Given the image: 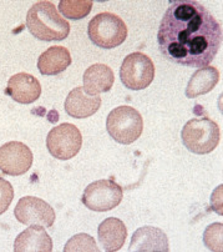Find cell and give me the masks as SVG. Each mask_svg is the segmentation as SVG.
I'll return each instance as SVG.
<instances>
[{
  "instance_id": "obj_1",
  "label": "cell",
  "mask_w": 223,
  "mask_h": 252,
  "mask_svg": "<svg viewBox=\"0 0 223 252\" xmlns=\"http://www.w3.org/2000/svg\"><path fill=\"white\" fill-rule=\"evenodd\" d=\"M222 35V27L206 6L195 0H175L162 18L157 43L169 62L201 69L217 55Z\"/></svg>"
},
{
  "instance_id": "obj_2",
  "label": "cell",
  "mask_w": 223,
  "mask_h": 252,
  "mask_svg": "<svg viewBox=\"0 0 223 252\" xmlns=\"http://www.w3.org/2000/svg\"><path fill=\"white\" fill-rule=\"evenodd\" d=\"M27 27L32 36L43 41H60L69 36L70 24L51 1H38L27 14Z\"/></svg>"
},
{
  "instance_id": "obj_3",
  "label": "cell",
  "mask_w": 223,
  "mask_h": 252,
  "mask_svg": "<svg viewBox=\"0 0 223 252\" xmlns=\"http://www.w3.org/2000/svg\"><path fill=\"white\" fill-rule=\"evenodd\" d=\"M220 137V126L207 116L187 121L181 131L183 145L197 155L212 153L218 146Z\"/></svg>"
},
{
  "instance_id": "obj_4",
  "label": "cell",
  "mask_w": 223,
  "mask_h": 252,
  "mask_svg": "<svg viewBox=\"0 0 223 252\" xmlns=\"http://www.w3.org/2000/svg\"><path fill=\"white\" fill-rule=\"evenodd\" d=\"M106 129L116 142L122 145H130L142 134L143 119L136 109L122 105L109 114Z\"/></svg>"
},
{
  "instance_id": "obj_5",
  "label": "cell",
  "mask_w": 223,
  "mask_h": 252,
  "mask_svg": "<svg viewBox=\"0 0 223 252\" xmlns=\"http://www.w3.org/2000/svg\"><path fill=\"white\" fill-rule=\"evenodd\" d=\"M87 34L90 40L99 48L112 49L126 40L127 27L120 16L105 11L90 20Z\"/></svg>"
},
{
  "instance_id": "obj_6",
  "label": "cell",
  "mask_w": 223,
  "mask_h": 252,
  "mask_svg": "<svg viewBox=\"0 0 223 252\" xmlns=\"http://www.w3.org/2000/svg\"><path fill=\"white\" fill-rule=\"evenodd\" d=\"M155 78V65L151 58L136 51L125 58L120 69V79L124 86L131 90H142L151 85Z\"/></svg>"
},
{
  "instance_id": "obj_7",
  "label": "cell",
  "mask_w": 223,
  "mask_h": 252,
  "mask_svg": "<svg viewBox=\"0 0 223 252\" xmlns=\"http://www.w3.org/2000/svg\"><path fill=\"white\" fill-rule=\"evenodd\" d=\"M83 146V136L75 125L60 124L49 131L46 148L51 156L57 160H70L76 156Z\"/></svg>"
},
{
  "instance_id": "obj_8",
  "label": "cell",
  "mask_w": 223,
  "mask_h": 252,
  "mask_svg": "<svg viewBox=\"0 0 223 252\" xmlns=\"http://www.w3.org/2000/svg\"><path fill=\"white\" fill-rule=\"evenodd\" d=\"M124 197L121 186L113 180H97L86 186L81 201L87 209L96 212H105L115 209Z\"/></svg>"
},
{
  "instance_id": "obj_9",
  "label": "cell",
  "mask_w": 223,
  "mask_h": 252,
  "mask_svg": "<svg viewBox=\"0 0 223 252\" xmlns=\"http://www.w3.org/2000/svg\"><path fill=\"white\" fill-rule=\"evenodd\" d=\"M14 215L23 225H40L44 227H51L56 219L54 209L35 196L22 197L16 204Z\"/></svg>"
},
{
  "instance_id": "obj_10",
  "label": "cell",
  "mask_w": 223,
  "mask_h": 252,
  "mask_svg": "<svg viewBox=\"0 0 223 252\" xmlns=\"http://www.w3.org/2000/svg\"><path fill=\"white\" fill-rule=\"evenodd\" d=\"M34 161L29 146L22 141H10L0 148V170L10 176H22L30 170Z\"/></svg>"
},
{
  "instance_id": "obj_11",
  "label": "cell",
  "mask_w": 223,
  "mask_h": 252,
  "mask_svg": "<svg viewBox=\"0 0 223 252\" xmlns=\"http://www.w3.org/2000/svg\"><path fill=\"white\" fill-rule=\"evenodd\" d=\"M6 94L16 102L31 104L41 95V85L35 76L28 73H18L11 76L5 90Z\"/></svg>"
},
{
  "instance_id": "obj_12",
  "label": "cell",
  "mask_w": 223,
  "mask_h": 252,
  "mask_svg": "<svg viewBox=\"0 0 223 252\" xmlns=\"http://www.w3.org/2000/svg\"><path fill=\"white\" fill-rule=\"evenodd\" d=\"M169 250L168 239L161 228L143 226L137 228L132 235L129 251L132 252H167Z\"/></svg>"
},
{
  "instance_id": "obj_13",
  "label": "cell",
  "mask_w": 223,
  "mask_h": 252,
  "mask_svg": "<svg viewBox=\"0 0 223 252\" xmlns=\"http://www.w3.org/2000/svg\"><path fill=\"white\" fill-rule=\"evenodd\" d=\"M101 106V97L87 94L83 86L69 93L65 100V111L75 119H86L97 113Z\"/></svg>"
},
{
  "instance_id": "obj_14",
  "label": "cell",
  "mask_w": 223,
  "mask_h": 252,
  "mask_svg": "<svg viewBox=\"0 0 223 252\" xmlns=\"http://www.w3.org/2000/svg\"><path fill=\"white\" fill-rule=\"evenodd\" d=\"M15 252H51L53 241L44 226L30 225L27 230L18 235L14 242Z\"/></svg>"
},
{
  "instance_id": "obj_15",
  "label": "cell",
  "mask_w": 223,
  "mask_h": 252,
  "mask_svg": "<svg viewBox=\"0 0 223 252\" xmlns=\"http://www.w3.org/2000/svg\"><path fill=\"white\" fill-rule=\"evenodd\" d=\"M71 62L70 51L65 46H50L39 57L38 69L41 75H57L70 66Z\"/></svg>"
},
{
  "instance_id": "obj_16",
  "label": "cell",
  "mask_w": 223,
  "mask_h": 252,
  "mask_svg": "<svg viewBox=\"0 0 223 252\" xmlns=\"http://www.w3.org/2000/svg\"><path fill=\"white\" fill-rule=\"evenodd\" d=\"M97 233L102 249L108 252H115L124 246L127 228L120 219L109 218L100 223Z\"/></svg>"
},
{
  "instance_id": "obj_17",
  "label": "cell",
  "mask_w": 223,
  "mask_h": 252,
  "mask_svg": "<svg viewBox=\"0 0 223 252\" xmlns=\"http://www.w3.org/2000/svg\"><path fill=\"white\" fill-rule=\"evenodd\" d=\"M115 81V75L110 66L94 64L84 73V89L87 94L97 95L110 92Z\"/></svg>"
},
{
  "instance_id": "obj_18",
  "label": "cell",
  "mask_w": 223,
  "mask_h": 252,
  "mask_svg": "<svg viewBox=\"0 0 223 252\" xmlns=\"http://www.w3.org/2000/svg\"><path fill=\"white\" fill-rule=\"evenodd\" d=\"M220 80V71L215 66L201 67L191 76L186 88V96L195 99L201 95L207 94L215 89Z\"/></svg>"
},
{
  "instance_id": "obj_19",
  "label": "cell",
  "mask_w": 223,
  "mask_h": 252,
  "mask_svg": "<svg viewBox=\"0 0 223 252\" xmlns=\"http://www.w3.org/2000/svg\"><path fill=\"white\" fill-rule=\"evenodd\" d=\"M91 9L92 1L90 0H61L59 3V10L61 15L71 20L86 18Z\"/></svg>"
},
{
  "instance_id": "obj_20",
  "label": "cell",
  "mask_w": 223,
  "mask_h": 252,
  "mask_svg": "<svg viewBox=\"0 0 223 252\" xmlns=\"http://www.w3.org/2000/svg\"><path fill=\"white\" fill-rule=\"evenodd\" d=\"M65 252H80V251H92L97 252L99 247H97L96 241L94 237H91L87 233H78L74 237H71L69 241L66 242L64 247Z\"/></svg>"
},
{
  "instance_id": "obj_21",
  "label": "cell",
  "mask_w": 223,
  "mask_h": 252,
  "mask_svg": "<svg viewBox=\"0 0 223 252\" xmlns=\"http://www.w3.org/2000/svg\"><path fill=\"white\" fill-rule=\"evenodd\" d=\"M222 223H213L204 231V245L211 251H222Z\"/></svg>"
},
{
  "instance_id": "obj_22",
  "label": "cell",
  "mask_w": 223,
  "mask_h": 252,
  "mask_svg": "<svg viewBox=\"0 0 223 252\" xmlns=\"http://www.w3.org/2000/svg\"><path fill=\"white\" fill-rule=\"evenodd\" d=\"M14 199V188L8 180L0 177V215H3Z\"/></svg>"
}]
</instances>
